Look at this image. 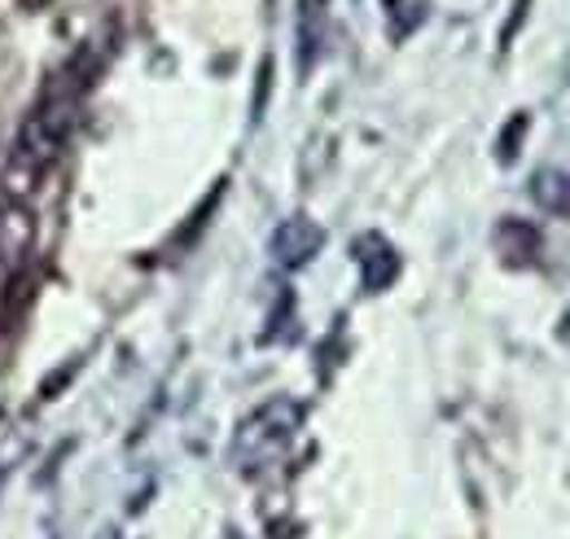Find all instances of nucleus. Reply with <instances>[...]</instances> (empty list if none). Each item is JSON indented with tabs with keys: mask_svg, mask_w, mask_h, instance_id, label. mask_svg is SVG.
Masks as SVG:
<instances>
[{
	"mask_svg": "<svg viewBox=\"0 0 570 539\" xmlns=\"http://www.w3.org/2000/svg\"><path fill=\"white\" fill-rule=\"evenodd\" d=\"M22 4H27V9H40V4H49V0H22Z\"/></svg>",
	"mask_w": 570,
	"mask_h": 539,
	"instance_id": "obj_9",
	"label": "nucleus"
},
{
	"mask_svg": "<svg viewBox=\"0 0 570 539\" xmlns=\"http://www.w3.org/2000/svg\"><path fill=\"white\" fill-rule=\"evenodd\" d=\"M298 70H312L325 40V0H298Z\"/></svg>",
	"mask_w": 570,
	"mask_h": 539,
	"instance_id": "obj_6",
	"label": "nucleus"
},
{
	"mask_svg": "<svg viewBox=\"0 0 570 539\" xmlns=\"http://www.w3.org/2000/svg\"><path fill=\"white\" fill-rule=\"evenodd\" d=\"M298 425H303V404L298 400L277 395V400H268L264 408H255L237 425V434H233V461H237V470L250 473L273 465L285 448H289V439L298 434Z\"/></svg>",
	"mask_w": 570,
	"mask_h": 539,
	"instance_id": "obj_2",
	"label": "nucleus"
},
{
	"mask_svg": "<svg viewBox=\"0 0 570 539\" xmlns=\"http://www.w3.org/2000/svg\"><path fill=\"white\" fill-rule=\"evenodd\" d=\"M273 259L282 264V268H303V264H312L316 259V251L325 246V228L316 224V219H307V215H289L277 224V233H273Z\"/></svg>",
	"mask_w": 570,
	"mask_h": 539,
	"instance_id": "obj_4",
	"label": "nucleus"
},
{
	"mask_svg": "<svg viewBox=\"0 0 570 539\" xmlns=\"http://www.w3.org/2000/svg\"><path fill=\"white\" fill-rule=\"evenodd\" d=\"M75 106H79V92L62 84V88H53V92L27 115V124H22V133H18V145H13V154H9V163H4V171H0L4 198L27 203V198L40 189L45 171L58 163L62 145L71 140Z\"/></svg>",
	"mask_w": 570,
	"mask_h": 539,
	"instance_id": "obj_1",
	"label": "nucleus"
},
{
	"mask_svg": "<svg viewBox=\"0 0 570 539\" xmlns=\"http://www.w3.org/2000/svg\"><path fill=\"white\" fill-rule=\"evenodd\" d=\"M497 246L504 251L509 264H535V251H540V233L522 219H504L497 228Z\"/></svg>",
	"mask_w": 570,
	"mask_h": 539,
	"instance_id": "obj_7",
	"label": "nucleus"
},
{
	"mask_svg": "<svg viewBox=\"0 0 570 539\" xmlns=\"http://www.w3.org/2000/svg\"><path fill=\"white\" fill-rule=\"evenodd\" d=\"M356 264H360V276H364V290H386L395 276H400V255L391 251V242L386 237H377V233H368V237H360L356 242Z\"/></svg>",
	"mask_w": 570,
	"mask_h": 539,
	"instance_id": "obj_5",
	"label": "nucleus"
},
{
	"mask_svg": "<svg viewBox=\"0 0 570 539\" xmlns=\"http://www.w3.org/2000/svg\"><path fill=\"white\" fill-rule=\"evenodd\" d=\"M531 194H535V203L544 206V210L570 215V176H562V171H540L531 180Z\"/></svg>",
	"mask_w": 570,
	"mask_h": 539,
	"instance_id": "obj_8",
	"label": "nucleus"
},
{
	"mask_svg": "<svg viewBox=\"0 0 570 539\" xmlns=\"http://www.w3.org/2000/svg\"><path fill=\"white\" fill-rule=\"evenodd\" d=\"M36 251V215L18 198L0 203V272H18Z\"/></svg>",
	"mask_w": 570,
	"mask_h": 539,
	"instance_id": "obj_3",
	"label": "nucleus"
}]
</instances>
